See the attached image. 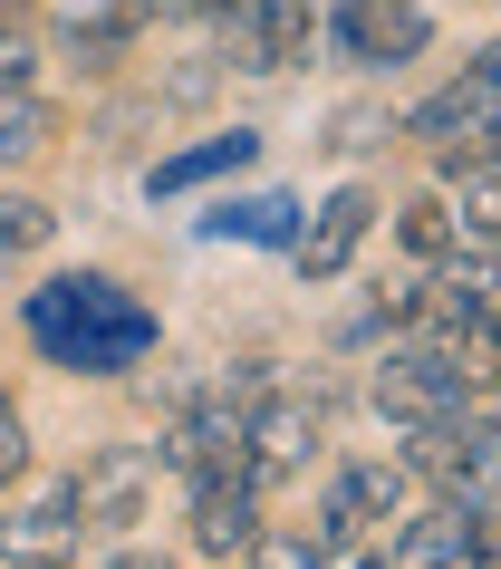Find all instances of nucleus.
Listing matches in <instances>:
<instances>
[{"label":"nucleus","instance_id":"f257e3e1","mask_svg":"<svg viewBox=\"0 0 501 569\" xmlns=\"http://www.w3.org/2000/svg\"><path fill=\"white\" fill-rule=\"evenodd\" d=\"M30 338L78 377H126L154 358V309L107 270H68V280L30 290Z\"/></svg>","mask_w":501,"mask_h":569},{"label":"nucleus","instance_id":"f03ea898","mask_svg":"<svg viewBox=\"0 0 501 569\" xmlns=\"http://www.w3.org/2000/svg\"><path fill=\"white\" fill-rule=\"evenodd\" d=\"M405 482H434V502H472L492 511L501 502V416H472V406H453V416L434 425H405Z\"/></svg>","mask_w":501,"mask_h":569},{"label":"nucleus","instance_id":"7ed1b4c3","mask_svg":"<svg viewBox=\"0 0 501 569\" xmlns=\"http://www.w3.org/2000/svg\"><path fill=\"white\" fill-rule=\"evenodd\" d=\"M367 406H377L395 435H405V425H434V416H453V406H472V367L453 358V348H434V338H405V348L377 358Z\"/></svg>","mask_w":501,"mask_h":569},{"label":"nucleus","instance_id":"20e7f679","mask_svg":"<svg viewBox=\"0 0 501 569\" xmlns=\"http://www.w3.org/2000/svg\"><path fill=\"white\" fill-rule=\"evenodd\" d=\"M395 136H414V146H434V154H463V146H492L501 136V39L482 49V59L463 68V78H443L424 107H414Z\"/></svg>","mask_w":501,"mask_h":569},{"label":"nucleus","instance_id":"39448f33","mask_svg":"<svg viewBox=\"0 0 501 569\" xmlns=\"http://www.w3.org/2000/svg\"><path fill=\"white\" fill-rule=\"evenodd\" d=\"M309 49H319L309 0H232L222 10V68H241V78H290Z\"/></svg>","mask_w":501,"mask_h":569},{"label":"nucleus","instance_id":"423d86ee","mask_svg":"<svg viewBox=\"0 0 501 569\" xmlns=\"http://www.w3.org/2000/svg\"><path fill=\"white\" fill-rule=\"evenodd\" d=\"M88 540V502H78V473L39 482L20 511H0V560L10 569H68Z\"/></svg>","mask_w":501,"mask_h":569},{"label":"nucleus","instance_id":"0eeeda50","mask_svg":"<svg viewBox=\"0 0 501 569\" xmlns=\"http://www.w3.org/2000/svg\"><path fill=\"white\" fill-rule=\"evenodd\" d=\"M385 521H405V463H338L319 492V540L328 560L357 550V540H377Z\"/></svg>","mask_w":501,"mask_h":569},{"label":"nucleus","instance_id":"6e6552de","mask_svg":"<svg viewBox=\"0 0 501 569\" xmlns=\"http://www.w3.org/2000/svg\"><path fill=\"white\" fill-rule=\"evenodd\" d=\"M424 39H434L424 0H338V20H328V49L348 68H405L424 59Z\"/></svg>","mask_w":501,"mask_h":569},{"label":"nucleus","instance_id":"1a4fd4ad","mask_svg":"<svg viewBox=\"0 0 501 569\" xmlns=\"http://www.w3.org/2000/svg\"><path fill=\"white\" fill-rule=\"evenodd\" d=\"M154 473H164V453L154 445H97L78 463V502H88V531H136L154 502Z\"/></svg>","mask_w":501,"mask_h":569},{"label":"nucleus","instance_id":"9d476101","mask_svg":"<svg viewBox=\"0 0 501 569\" xmlns=\"http://www.w3.org/2000/svg\"><path fill=\"white\" fill-rule=\"evenodd\" d=\"M319 435H328V406H319V387H270L261 406H251V473H261V482H290V473H309Z\"/></svg>","mask_w":501,"mask_h":569},{"label":"nucleus","instance_id":"9b49d317","mask_svg":"<svg viewBox=\"0 0 501 569\" xmlns=\"http://www.w3.org/2000/svg\"><path fill=\"white\" fill-rule=\"evenodd\" d=\"M367 232H377V193H367V183H338V193L299 222V241H290L299 280H338V270L367 251Z\"/></svg>","mask_w":501,"mask_h":569},{"label":"nucleus","instance_id":"f8f14e48","mask_svg":"<svg viewBox=\"0 0 501 569\" xmlns=\"http://www.w3.org/2000/svg\"><path fill=\"white\" fill-rule=\"evenodd\" d=\"M472 540H482V511L472 502H434V511H405L377 560L385 569H472Z\"/></svg>","mask_w":501,"mask_h":569},{"label":"nucleus","instance_id":"ddd939ff","mask_svg":"<svg viewBox=\"0 0 501 569\" xmlns=\"http://www.w3.org/2000/svg\"><path fill=\"white\" fill-rule=\"evenodd\" d=\"M251 540H261V473L193 482V550H203V560H241Z\"/></svg>","mask_w":501,"mask_h":569},{"label":"nucleus","instance_id":"4468645a","mask_svg":"<svg viewBox=\"0 0 501 569\" xmlns=\"http://www.w3.org/2000/svg\"><path fill=\"white\" fill-rule=\"evenodd\" d=\"M434 193L453 203L472 241L501 251V146H463V154H434Z\"/></svg>","mask_w":501,"mask_h":569},{"label":"nucleus","instance_id":"2eb2a0df","mask_svg":"<svg viewBox=\"0 0 501 569\" xmlns=\"http://www.w3.org/2000/svg\"><path fill=\"white\" fill-rule=\"evenodd\" d=\"M59 49L88 68H117L126 49H136V30H146V0H59Z\"/></svg>","mask_w":501,"mask_h":569},{"label":"nucleus","instance_id":"dca6fc26","mask_svg":"<svg viewBox=\"0 0 501 569\" xmlns=\"http://www.w3.org/2000/svg\"><path fill=\"white\" fill-rule=\"evenodd\" d=\"M251 154H261V136H251V126H232V136H203V146L164 154V164L146 174V193H154V203H174V193H193V183H222V174H241Z\"/></svg>","mask_w":501,"mask_h":569},{"label":"nucleus","instance_id":"f3484780","mask_svg":"<svg viewBox=\"0 0 501 569\" xmlns=\"http://www.w3.org/2000/svg\"><path fill=\"white\" fill-rule=\"evenodd\" d=\"M299 222H309V212H299L290 193H241V203L203 212V232H212V241H280V251L299 241Z\"/></svg>","mask_w":501,"mask_h":569},{"label":"nucleus","instance_id":"a211bd4d","mask_svg":"<svg viewBox=\"0 0 501 569\" xmlns=\"http://www.w3.org/2000/svg\"><path fill=\"white\" fill-rule=\"evenodd\" d=\"M395 232H405V251H414L424 270H434V261H453V251H492V241H472L463 222H453V203H443V193H414V203L395 212Z\"/></svg>","mask_w":501,"mask_h":569},{"label":"nucleus","instance_id":"6ab92c4d","mask_svg":"<svg viewBox=\"0 0 501 569\" xmlns=\"http://www.w3.org/2000/svg\"><path fill=\"white\" fill-rule=\"evenodd\" d=\"M49 97L30 88V78H10V88H0V164H30L39 146H49Z\"/></svg>","mask_w":501,"mask_h":569},{"label":"nucleus","instance_id":"aec40b11","mask_svg":"<svg viewBox=\"0 0 501 569\" xmlns=\"http://www.w3.org/2000/svg\"><path fill=\"white\" fill-rule=\"evenodd\" d=\"M49 232H59V212H49V203L0 193V270H10V261H39V251H49Z\"/></svg>","mask_w":501,"mask_h":569},{"label":"nucleus","instance_id":"412c9836","mask_svg":"<svg viewBox=\"0 0 501 569\" xmlns=\"http://www.w3.org/2000/svg\"><path fill=\"white\" fill-rule=\"evenodd\" d=\"M385 136H395V117H385V107H338V126H328V154H377Z\"/></svg>","mask_w":501,"mask_h":569},{"label":"nucleus","instance_id":"4be33fe9","mask_svg":"<svg viewBox=\"0 0 501 569\" xmlns=\"http://www.w3.org/2000/svg\"><path fill=\"white\" fill-rule=\"evenodd\" d=\"M30 0H0V88H10V78H30Z\"/></svg>","mask_w":501,"mask_h":569},{"label":"nucleus","instance_id":"5701e85b","mask_svg":"<svg viewBox=\"0 0 501 569\" xmlns=\"http://www.w3.org/2000/svg\"><path fill=\"white\" fill-rule=\"evenodd\" d=\"M20 473H30V425H20V406L0 396V492H10Z\"/></svg>","mask_w":501,"mask_h":569},{"label":"nucleus","instance_id":"b1692460","mask_svg":"<svg viewBox=\"0 0 501 569\" xmlns=\"http://www.w3.org/2000/svg\"><path fill=\"white\" fill-rule=\"evenodd\" d=\"M463 358H472V377H492V387H501V300H492V319L463 338Z\"/></svg>","mask_w":501,"mask_h":569},{"label":"nucleus","instance_id":"393cba45","mask_svg":"<svg viewBox=\"0 0 501 569\" xmlns=\"http://www.w3.org/2000/svg\"><path fill=\"white\" fill-rule=\"evenodd\" d=\"M232 0H146V20H222Z\"/></svg>","mask_w":501,"mask_h":569},{"label":"nucleus","instance_id":"a878e982","mask_svg":"<svg viewBox=\"0 0 501 569\" xmlns=\"http://www.w3.org/2000/svg\"><path fill=\"white\" fill-rule=\"evenodd\" d=\"M107 569H174V560H164L154 540H126V550H117V560H107Z\"/></svg>","mask_w":501,"mask_h":569},{"label":"nucleus","instance_id":"bb28decb","mask_svg":"<svg viewBox=\"0 0 501 569\" xmlns=\"http://www.w3.org/2000/svg\"><path fill=\"white\" fill-rule=\"evenodd\" d=\"M222 569H251V560H222Z\"/></svg>","mask_w":501,"mask_h":569}]
</instances>
